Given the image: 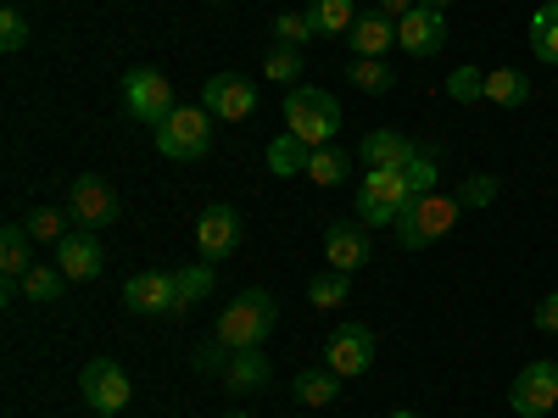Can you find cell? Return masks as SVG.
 Here are the masks:
<instances>
[{"instance_id":"11","label":"cell","mask_w":558,"mask_h":418,"mask_svg":"<svg viewBox=\"0 0 558 418\" xmlns=\"http://www.w3.org/2000/svg\"><path fill=\"white\" fill-rule=\"evenodd\" d=\"M397 45L408 57H441V45H447V17H441V7H425V0H418V7L397 23Z\"/></svg>"},{"instance_id":"19","label":"cell","mask_w":558,"mask_h":418,"mask_svg":"<svg viewBox=\"0 0 558 418\" xmlns=\"http://www.w3.org/2000/svg\"><path fill=\"white\" fill-rule=\"evenodd\" d=\"M28 268H34V235H28V223H7V235H0V273H7V296H17Z\"/></svg>"},{"instance_id":"36","label":"cell","mask_w":558,"mask_h":418,"mask_svg":"<svg viewBox=\"0 0 558 418\" xmlns=\"http://www.w3.org/2000/svg\"><path fill=\"white\" fill-rule=\"evenodd\" d=\"M447 89H452L458 101H481V96H486V73H475V67H458V73L447 78Z\"/></svg>"},{"instance_id":"15","label":"cell","mask_w":558,"mask_h":418,"mask_svg":"<svg viewBox=\"0 0 558 418\" xmlns=\"http://www.w3.org/2000/svg\"><path fill=\"white\" fill-rule=\"evenodd\" d=\"M196 246H202V257H229L241 246V212L235 207H207L202 223H196Z\"/></svg>"},{"instance_id":"25","label":"cell","mask_w":558,"mask_h":418,"mask_svg":"<svg viewBox=\"0 0 558 418\" xmlns=\"http://www.w3.org/2000/svg\"><path fill=\"white\" fill-rule=\"evenodd\" d=\"M28 302H62V291H68V273L62 268H51V262H34L28 273H23V285H17Z\"/></svg>"},{"instance_id":"22","label":"cell","mask_w":558,"mask_h":418,"mask_svg":"<svg viewBox=\"0 0 558 418\" xmlns=\"http://www.w3.org/2000/svg\"><path fill=\"white\" fill-rule=\"evenodd\" d=\"M486 101H492V107H525V101H531V78H525L520 67L486 73Z\"/></svg>"},{"instance_id":"33","label":"cell","mask_w":558,"mask_h":418,"mask_svg":"<svg viewBox=\"0 0 558 418\" xmlns=\"http://www.w3.org/2000/svg\"><path fill=\"white\" fill-rule=\"evenodd\" d=\"M307 179H313V184H324V190H330V184H341V179H347V151L318 146V151H313V162H307Z\"/></svg>"},{"instance_id":"42","label":"cell","mask_w":558,"mask_h":418,"mask_svg":"<svg viewBox=\"0 0 558 418\" xmlns=\"http://www.w3.org/2000/svg\"><path fill=\"white\" fill-rule=\"evenodd\" d=\"M425 7H452V0H425Z\"/></svg>"},{"instance_id":"38","label":"cell","mask_w":558,"mask_h":418,"mask_svg":"<svg viewBox=\"0 0 558 418\" xmlns=\"http://www.w3.org/2000/svg\"><path fill=\"white\" fill-rule=\"evenodd\" d=\"M497 196V179H463V190H458V207L470 212V207H486Z\"/></svg>"},{"instance_id":"5","label":"cell","mask_w":558,"mask_h":418,"mask_svg":"<svg viewBox=\"0 0 558 418\" xmlns=\"http://www.w3.org/2000/svg\"><path fill=\"white\" fill-rule=\"evenodd\" d=\"M68 212H73V223L78 229H112L118 218H123V196L112 190V179L107 173H78L73 179V190H68Z\"/></svg>"},{"instance_id":"35","label":"cell","mask_w":558,"mask_h":418,"mask_svg":"<svg viewBox=\"0 0 558 418\" xmlns=\"http://www.w3.org/2000/svg\"><path fill=\"white\" fill-rule=\"evenodd\" d=\"M23 45H28V17H23L17 7H7V12H0V51L17 57Z\"/></svg>"},{"instance_id":"40","label":"cell","mask_w":558,"mask_h":418,"mask_svg":"<svg viewBox=\"0 0 558 418\" xmlns=\"http://www.w3.org/2000/svg\"><path fill=\"white\" fill-rule=\"evenodd\" d=\"M536 330H542V335H558V291L536 302Z\"/></svg>"},{"instance_id":"14","label":"cell","mask_w":558,"mask_h":418,"mask_svg":"<svg viewBox=\"0 0 558 418\" xmlns=\"http://www.w3.org/2000/svg\"><path fill=\"white\" fill-rule=\"evenodd\" d=\"M57 268L84 285V279H101L107 273V251H101V241L89 235V229H73V235L57 246Z\"/></svg>"},{"instance_id":"37","label":"cell","mask_w":558,"mask_h":418,"mask_svg":"<svg viewBox=\"0 0 558 418\" xmlns=\"http://www.w3.org/2000/svg\"><path fill=\"white\" fill-rule=\"evenodd\" d=\"M357 223H363V229H391V223H397V212H391V207H380L375 196H363V190H357Z\"/></svg>"},{"instance_id":"27","label":"cell","mask_w":558,"mask_h":418,"mask_svg":"<svg viewBox=\"0 0 558 418\" xmlns=\"http://www.w3.org/2000/svg\"><path fill=\"white\" fill-rule=\"evenodd\" d=\"M307 17H313L318 34H341L347 39V28L357 23V0H313Z\"/></svg>"},{"instance_id":"39","label":"cell","mask_w":558,"mask_h":418,"mask_svg":"<svg viewBox=\"0 0 558 418\" xmlns=\"http://www.w3.org/2000/svg\"><path fill=\"white\" fill-rule=\"evenodd\" d=\"M223 362H229V346H218V341H207V346L196 352V368H202V374H223Z\"/></svg>"},{"instance_id":"45","label":"cell","mask_w":558,"mask_h":418,"mask_svg":"<svg viewBox=\"0 0 558 418\" xmlns=\"http://www.w3.org/2000/svg\"><path fill=\"white\" fill-rule=\"evenodd\" d=\"M213 7H229V0H213Z\"/></svg>"},{"instance_id":"7","label":"cell","mask_w":558,"mask_h":418,"mask_svg":"<svg viewBox=\"0 0 558 418\" xmlns=\"http://www.w3.org/2000/svg\"><path fill=\"white\" fill-rule=\"evenodd\" d=\"M123 107H129V118H140V123H168L179 107H173V84L157 73V67H134L129 78H123Z\"/></svg>"},{"instance_id":"18","label":"cell","mask_w":558,"mask_h":418,"mask_svg":"<svg viewBox=\"0 0 558 418\" xmlns=\"http://www.w3.org/2000/svg\"><path fill=\"white\" fill-rule=\"evenodd\" d=\"M413 151L418 146H413L408 134H397V128H375V134H363V146H357L363 168H408Z\"/></svg>"},{"instance_id":"4","label":"cell","mask_w":558,"mask_h":418,"mask_svg":"<svg viewBox=\"0 0 558 418\" xmlns=\"http://www.w3.org/2000/svg\"><path fill=\"white\" fill-rule=\"evenodd\" d=\"M157 151L168 162H202L213 151V112L207 107H179L168 123H157Z\"/></svg>"},{"instance_id":"23","label":"cell","mask_w":558,"mask_h":418,"mask_svg":"<svg viewBox=\"0 0 558 418\" xmlns=\"http://www.w3.org/2000/svg\"><path fill=\"white\" fill-rule=\"evenodd\" d=\"M531 51H536V62L558 67V0L536 7V17H531Z\"/></svg>"},{"instance_id":"29","label":"cell","mask_w":558,"mask_h":418,"mask_svg":"<svg viewBox=\"0 0 558 418\" xmlns=\"http://www.w3.org/2000/svg\"><path fill=\"white\" fill-rule=\"evenodd\" d=\"M68 223H73V212H57V207H34V212H28V235H34L39 246H62V241L73 235Z\"/></svg>"},{"instance_id":"1","label":"cell","mask_w":558,"mask_h":418,"mask_svg":"<svg viewBox=\"0 0 558 418\" xmlns=\"http://www.w3.org/2000/svg\"><path fill=\"white\" fill-rule=\"evenodd\" d=\"M286 134H296L302 146H330V139L341 134V107L330 89H313V84H296L286 89Z\"/></svg>"},{"instance_id":"2","label":"cell","mask_w":558,"mask_h":418,"mask_svg":"<svg viewBox=\"0 0 558 418\" xmlns=\"http://www.w3.org/2000/svg\"><path fill=\"white\" fill-rule=\"evenodd\" d=\"M274 318H279V307H274V296H268V291H241L235 302H229V307L218 312L213 341H218V346H229V352H241V346H263V341H268V330H274Z\"/></svg>"},{"instance_id":"31","label":"cell","mask_w":558,"mask_h":418,"mask_svg":"<svg viewBox=\"0 0 558 418\" xmlns=\"http://www.w3.org/2000/svg\"><path fill=\"white\" fill-rule=\"evenodd\" d=\"M347 291H352V273H336V268H330V273H318L313 285H307V302L330 312V307H341V302H347Z\"/></svg>"},{"instance_id":"43","label":"cell","mask_w":558,"mask_h":418,"mask_svg":"<svg viewBox=\"0 0 558 418\" xmlns=\"http://www.w3.org/2000/svg\"><path fill=\"white\" fill-rule=\"evenodd\" d=\"M223 418H252V413H223Z\"/></svg>"},{"instance_id":"16","label":"cell","mask_w":558,"mask_h":418,"mask_svg":"<svg viewBox=\"0 0 558 418\" xmlns=\"http://www.w3.org/2000/svg\"><path fill=\"white\" fill-rule=\"evenodd\" d=\"M397 45V23L386 12H357V23L347 28V51L352 57H386Z\"/></svg>"},{"instance_id":"20","label":"cell","mask_w":558,"mask_h":418,"mask_svg":"<svg viewBox=\"0 0 558 418\" xmlns=\"http://www.w3.org/2000/svg\"><path fill=\"white\" fill-rule=\"evenodd\" d=\"M363 196H375L380 207H391L397 218L413 207V190H408V179H402V168H368L363 173V184H357Z\"/></svg>"},{"instance_id":"41","label":"cell","mask_w":558,"mask_h":418,"mask_svg":"<svg viewBox=\"0 0 558 418\" xmlns=\"http://www.w3.org/2000/svg\"><path fill=\"white\" fill-rule=\"evenodd\" d=\"M413 7H418V0H380V12H386L391 23H402V17H408Z\"/></svg>"},{"instance_id":"12","label":"cell","mask_w":558,"mask_h":418,"mask_svg":"<svg viewBox=\"0 0 558 418\" xmlns=\"http://www.w3.org/2000/svg\"><path fill=\"white\" fill-rule=\"evenodd\" d=\"M123 307L129 312H168V318H179V273H134L123 285Z\"/></svg>"},{"instance_id":"6","label":"cell","mask_w":558,"mask_h":418,"mask_svg":"<svg viewBox=\"0 0 558 418\" xmlns=\"http://www.w3.org/2000/svg\"><path fill=\"white\" fill-rule=\"evenodd\" d=\"M78 391H84L89 413H101V418H118V413L129 407V396H134L123 362H112V357H89L84 374H78Z\"/></svg>"},{"instance_id":"10","label":"cell","mask_w":558,"mask_h":418,"mask_svg":"<svg viewBox=\"0 0 558 418\" xmlns=\"http://www.w3.org/2000/svg\"><path fill=\"white\" fill-rule=\"evenodd\" d=\"M202 107H207L218 123H241V118L257 112V89H252V78H241V73H218V78L202 84Z\"/></svg>"},{"instance_id":"3","label":"cell","mask_w":558,"mask_h":418,"mask_svg":"<svg viewBox=\"0 0 558 418\" xmlns=\"http://www.w3.org/2000/svg\"><path fill=\"white\" fill-rule=\"evenodd\" d=\"M463 218V207H458V196H413V207L391 223L397 229V246L402 251H425V246H436L441 235H447V229Z\"/></svg>"},{"instance_id":"17","label":"cell","mask_w":558,"mask_h":418,"mask_svg":"<svg viewBox=\"0 0 558 418\" xmlns=\"http://www.w3.org/2000/svg\"><path fill=\"white\" fill-rule=\"evenodd\" d=\"M218 380L235 391V396H246V391H263V385L274 380V368H268L263 346H241V352H229V362H223Z\"/></svg>"},{"instance_id":"26","label":"cell","mask_w":558,"mask_h":418,"mask_svg":"<svg viewBox=\"0 0 558 418\" xmlns=\"http://www.w3.org/2000/svg\"><path fill=\"white\" fill-rule=\"evenodd\" d=\"M213 285H218L213 262H191V268H179V318L191 312L196 302H207V296H213Z\"/></svg>"},{"instance_id":"28","label":"cell","mask_w":558,"mask_h":418,"mask_svg":"<svg viewBox=\"0 0 558 418\" xmlns=\"http://www.w3.org/2000/svg\"><path fill=\"white\" fill-rule=\"evenodd\" d=\"M307 162H313V146H302L296 134H279L274 146H268V168H274L279 179H291V173H307Z\"/></svg>"},{"instance_id":"21","label":"cell","mask_w":558,"mask_h":418,"mask_svg":"<svg viewBox=\"0 0 558 418\" xmlns=\"http://www.w3.org/2000/svg\"><path fill=\"white\" fill-rule=\"evenodd\" d=\"M341 374H330V368H302L296 374V402L302 407H330L336 396H341Z\"/></svg>"},{"instance_id":"32","label":"cell","mask_w":558,"mask_h":418,"mask_svg":"<svg viewBox=\"0 0 558 418\" xmlns=\"http://www.w3.org/2000/svg\"><path fill=\"white\" fill-rule=\"evenodd\" d=\"M263 73H268L274 84L296 89V78H302V51H291V45H274V51L263 57Z\"/></svg>"},{"instance_id":"9","label":"cell","mask_w":558,"mask_h":418,"mask_svg":"<svg viewBox=\"0 0 558 418\" xmlns=\"http://www.w3.org/2000/svg\"><path fill=\"white\" fill-rule=\"evenodd\" d=\"M324 368L341 380L368 374V368H375V330H368V323H341V330L324 341Z\"/></svg>"},{"instance_id":"44","label":"cell","mask_w":558,"mask_h":418,"mask_svg":"<svg viewBox=\"0 0 558 418\" xmlns=\"http://www.w3.org/2000/svg\"><path fill=\"white\" fill-rule=\"evenodd\" d=\"M391 418H418V413H391Z\"/></svg>"},{"instance_id":"13","label":"cell","mask_w":558,"mask_h":418,"mask_svg":"<svg viewBox=\"0 0 558 418\" xmlns=\"http://www.w3.org/2000/svg\"><path fill=\"white\" fill-rule=\"evenodd\" d=\"M324 257H330L336 273H357L368 257H375V246H368V229L352 223V218H336L330 229H324Z\"/></svg>"},{"instance_id":"8","label":"cell","mask_w":558,"mask_h":418,"mask_svg":"<svg viewBox=\"0 0 558 418\" xmlns=\"http://www.w3.org/2000/svg\"><path fill=\"white\" fill-rule=\"evenodd\" d=\"M508 407H514L520 418H547L558 407V362L553 357H536L520 368L514 391H508Z\"/></svg>"},{"instance_id":"24","label":"cell","mask_w":558,"mask_h":418,"mask_svg":"<svg viewBox=\"0 0 558 418\" xmlns=\"http://www.w3.org/2000/svg\"><path fill=\"white\" fill-rule=\"evenodd\" d=\"M347 78L363 89V96H391V89H397V73H391L380 57H352Z\"/></svg>"},{"instance_id":"34","label":"cell","mask_w":558,"mask_h":418,"mask_svg":"<svg viewBox=\"0 0 558 418\" xmlns=\"http://www.w3.org/2000/svg\"><path fill=\"white\" fill-rule=\"evenodd\" d=\"M313 34H318V28H313L307 12H279V17H274V45H291V51H302Z\"/></svg>"},{"instance_id":"30","label":"cell","mask_w":558,"mask_h":418,"mask_svg":"<svg viewBox=\"0 0 558 418\" xmlns=\"http://www.w3.org/2000/svg\"><path fill=\"white\" fill-rule=\"evenodd\" d=\"M402 179H408V190H413V196H430V190H436V179H441V151L418 146L413 162L402 168Z\"/></svg>"}]
</instances>
